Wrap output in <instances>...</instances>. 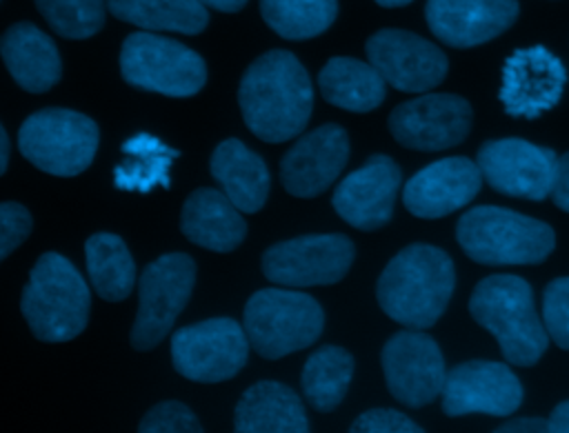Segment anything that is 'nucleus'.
Instances as JSON below:
<instances>
[{
    "instance_id": "1",
    "label": "nucleus",
    "mask_w": 569,
    "mask_h": 433,
    "mask_svg": "<svg viewBox=\"0 0 569 433\" xmlns=\"http://www.w3.org/2000/svg\"><path fill=\"white\" fill-rule=\"evenodd\" d=\"M238 104L256 138L273 144L287 142L300 135L311 118V78L291 51L271 49L244 69Z\"/></svg>"
},
{
    "instance_id": "2",
    "label": "nucleus",
    "mask_w": 569,
    "mask_h": 433,
    "mask_svg": "<svg viewBox=\"0 0 569 433\" xmlns=\"http://www.w3.org/2000/svg\"><path fill=\"white\" fill-rule=\"evenodd\" d=\"M456 286L453 260L431 244H409L382 269L376 298L380 309L407 329H429L445 313Z\"/></svg>"
},
{
    "instance_id": "3",
    "label": "nucleus",
    "mask_w": 569,
    "mask_h": 433,
    "mask_svg": "<svg viewBox=\"0 0 569 433\" xmlns=\"http://www.w3.org/2000/svg\"><path fill=\"white\" fill-rule=\"evenodd\" d=\"M469 313L496 338L509 364L531 366L549 346L531 286L518 275L496 273L480 280L469 298Z\"/></svg>"
},
{
    "instance_id": "4",
    "label": "nucleus",
    "mask_w": 569,
    "mask_h": 433,
    "mask_svg": "<svg viewBox=\"0 0 569 433\" xmlns=\"http://www.w3.org/2000/svg\"><path fill=\"white\" fill-rule=\"evenodd\" d=\"M89 306L91 293L80 271L56 251L42 253L20 298L31 333L40 342H69L84 331Z\"/></svg>"
},
{
    "instance_id": "5",
    "label": "nucleus",
    "mask_w": 569,
    "mask_h": 433,
    "mask_svg": "<svg viewBox=\"0 0 569 433\" xmlns=\"http://www.w3.org/2000/svg\"><path fill=\"white\" fill-rule=\"evenodd\" d=\"M462 251L480 264H538L556 246L553 229L536 218L502 207H473L456 224Z\"/></svg>"
},
{
    "instance_id": "6",
    "label": "nucleus",
    "mask_w": 569,
    "mask_h": 433,
    "mask_svg": "<svg viewBox=\"0 0 569 433\" xmlns=\"http://www.w3.org/2000/svg\"><path fill=\"white\" fill-rule=\"evenodd\" d=\"M242 326L260 358L278 360L311 346L320 338L325 311L309 293L260 289L244 304Z\"/></svg>"
},
{
    "instance_id": "7",
    "label": "nucleus",
    "mask_w": 569,
    "mask_h": 433,
    "mask_svg": "<svg viewBox=\"0 0 569 433\" xmlns=\"http://www.w3.org/2000/svg\"><path fill=\"white\" fill-rule=\"evenodd\" d=\"M98 124L73 109L49 107L31 113L18 131L20 153L40 171L71 178L89 169L98 151Z\"/></svg>"
},
{
    "instance_id": "8",
    "label": "nucleus",
    "mask_w": 569,
    "mask_h": 433,
    "mask_svg": "<svg viewBox=\"0 0 569 433\" xmlns=\"http://www.w3.org/2000/svg\"><path fill=\"white\" fill-rule=\"evenodd\" d=\"M120 73L127 84L169 98L196 95L207 82V64L200 53L153 31H136L124 38Z\"/></svg>"
},
{
    "instance_id": "9",
    "label": "nucleus",
    "mask_w": 569,
    "mask_h": 433,
    "mask_svg": "<svg viewBox=\"0 0 569 433\" xmlns=\"http://www.w3.org/2000/svg\"><path fill=\"white\" fill-rule=\"evenodd\" d=\"M196 282V262L180 251L164 253L142 269L138 280V313L129 333L136 351L158 346L187 306Z\"/></svg>"
},
{
    "instance_id": "10",
    "label": "nucleus",
    "mask_w": 569,
    "mask_h": 433,
    "mask_svg": "<svg viewBox=\"0 0 569 433\" xmlns=\"http://www.w3.org/2000/svg\"><path fill=\"white\" fill-rule=\"evenodd\" d=\"M249 338L240 322L211 318L178 329L171 338L173 369L202 384L224 382L242 371L249 358Z\"/></svg>"
},
{
    "instance_id": "11",
    "label": "nucleus",
    "mask_w": 569,
    "mask_h": 433,
    "mask_svg": "<svg viewBox=\"0 0 569 433\" xmlns=\"http://www.w3.org/2000/svg\"><path fill=\"white\" fill-rule=\"evenodd\" d=\"M356 258L353 242L342 233H309L271 244L262 253V273L280 286L302 289L336 284Z\"/></svg>"
},
{
    "instance_id": "12",
    "label": "nucleus",
    "mask_w": 569,
    "mask_h": 433,
    "mask_svg": "<svg viewBox=\"0 0 569 433\" xmlns=\"http://www.w3.org/2000/svg\"><path fill=\"white\" fill-rule=\"evenodd\" d=\"M380 364L387 389L400 404L420 409L442 395L447 369L431 335L418 329L393 333L382 346Z\"/></svg>"
},
{
    "instance_id": "13",
    "label": "nucleus",
    "mask_w": 569,
    "mask_h": 433,
    "mask_svg": "<svg viewBox=\"0 0 569 433\" xmlns=\"http://www.w3.org/2000/svg\"><path fill=\"white\" fill-rule=\"evenodd\" d=\"M489 187L502 195L545 200L551 195L558 155L553 149L520 140H487L476 158Z\"/></svg>"
},
{
    "instance_id": "14",
    "label": "nucleus",
    "mask_w": 569,
    "mask_h": 433,
    "mask_svg": "<svg viewBox=\"0 0 569 433\" xmlns=\"http://www.w3.org/2000/svg\"><path fill=\"white\" fill-rule=\"evenodd\" d=\"M471 104L456 93H425L398 104L389 131L407 149L442 151L460 144L471 129Z\"/></svg>"
},
{
    "instance_id": "15",
    "label": "nucleus",
    "mask_w": 569,
    "mask_h": 433,
    "mask_svg": "<svg viewBox=\"0 0 569 433\" xmlns=\"http://www.w3.org/2000/svg\"><path fill=\"white\" fill-rule=\"evenodd\" d=\"M367 60L398 91L425 93L438 87L449 69L440 47L405 29H380L369 36Z\"/></svg>"
},
{
    "instance_id": "16",
    "label": "nucleus",
    "mask_w": 569,
    "mask_h": 433,
    "mask_svg": "<svg viewBox=\"0 0 569 433\" xmlns=\"http://www.w3.org/2000/svg\"><path fill=\"white\" fill-rule=\"evenodd\" d=\"M522 404V384L516 373L491 360H469L447 371L442 411L449 417L485 413L505 417Z\"/></svg>"
},
{
    "instance_id": "17",
    "label": "nucleus",
    "mask_w": 569,
    "mask_h": 433,
    "mask_svg": "<svg viewBox=\"0 0 569 433\" xmlns=\"http://www.w3.org/2000/svg\"><path fill=\"white\" fill-rule=\"evenodd\" d=\"M565 84L567 69L560 58L536 44L516 49L505 60L498 95L509 115L533 120L560 102Z\"/></svg>"
},
{
    "instance_id": "18",
    "label": "nucleus",
    "mask_w": 569,
    "mask_h": 433,
    "mask_svg": "<svg viewBox=\"0 0 569 433\" xmlns=\"http://www.w3.org/2000/svg\"><path fill=\"white\" fill-rule=\"evenodd\" d=\"M349 160V135L340 124H320L302 133L280 160V182L296 198L327 191Z\"/></svg>"
},
{
    "instance_id": "19",
    "label": "nucleus",
    "mask_w": 569,
    "mask_h": 433,
    "mask_svg": "<svg viewBox=\"0 0 569 433\" xmlns=\"http://www.w3.org/2000/svg\"><path fill=\"white\" fill-rule=\"evenodd\" d=\"M400 182V167L389 155L376 153L338 182L331 204L347 224L376 231L391 220Z\"/></svg>"
},
{
    "instance_id": "20",
    "label": "nucleus",
    "mask_w": 569,
    "mask_h": 433,
    "mask_svg": "<svg viewBox=\"0 0 569 433\" xmlns=\"http://www.w3.org/2000/svg\"><path fill=\"white\" fill-rule=\"evenodd\" d=\"M482 180L478 162L462 155L442 158L409 178L402 202L416 218L438 220L469 204L478 195Z\"/></svg>"
},
{
    "instance_id": "21",
    "label": "nucleus",
    "mask_w": 569,
    "mask_h": 433,
    "mask_svg": "<svg viewBox=\"0 0 569 433\" xmlns=\"http://www.w3.org/2000/svg\"><path fill=\"white\" fill-rule=\"evenodd\" d=\"M518 0H427L431 33L456 49L485 44L505 33L518 18Z\"/></svg>"
},
{
    "instance_id": "22",
    "label": "nucleus",
    "mask_w": 569,
    "mask_h": 433,
    "mask_svg": "<svg viewBox=\"0 0 569 433\" xmlns=\"http://www.w3.org/2000/svg\"><path fill=\"white\" fill-rule=\"evenodd\" d=\"M184 238L202 249L229 253L238 249L247 235L242 211L218 189H196L187 195L180 215Z\"/></svg>"
},
{
    "instance_id": "23",
    "label": "nucleus",
    "mask_w": 569,
    "mask_h": 433,
    "mask_svg": "<svg viewBox=\"0 0 569 433\" xmlns=\"http://www.w3.org/2000/svg\"><path fill=\"white\" fill-rule=\"evenodd\" d=\"M233 433H311L300 395L282 382L251 384L233 411Z\"/></svg>"
},
{
    "instance_id": "24",
    "label": "nucleus",
    "mask_w": 569,
    "mask_h": 433,
    "mask_svg": "<svg viewBox=\"0 0 569 433\" xmlns=\"http://www.w3.org/2000/svg\"><path fill=\"white\" fill-rule=\"evenodd\" d=\"M0 51L11 78L29 93L49 91L62 75L58 47L31 22L11 24L2 36Z\"/></svg>"
},
{
    "instance_id": "25",
    "label": "nucleus",
    "mask_w": 569,
    "mask_h": 433,
    "mask_svg": "<svg viewBox=\"0 0 569 433\" xmlns=\"http://www.w3.org/2000/svg\"><path fill=\"white\" fill-rule=\"evenodd\" d=\"M209 169L224 195L242 213H256L264 207L269 195V171L264 160L242 140H222L213 149Z\"/></svg>"
},
{
    "instance_id": "26",
    "label": "nucleus",
    "mask_w": 569,
    "mask_h": 433,
    "mask_svg": "<svg viewBox=\"0 0 569 433\" xmlns=\"http://www.w3.org/2000/svg\"><path fill=\"white\" fill-rule=\"evenodd\" d=\"M318 87L329 104L353 113L373 111L387 93V82L376 67L349 56L329 58L320 69Z\"/></svg>"
},
{
    "instance_id": "27",
    "label": "nucleus",
    "mask_w": 569,
    "mask_h": 433,
    "mask_svg": "<svg viewBox=\"0 0 569 433\" xmlns=\"http://www.w3.org/2000/svg\"><path fill=\"white\" fill-rule=\"evenodd\" d=\"M113 18L136 24L142 31L200 33L209 22L207 4L200 0H107Z\"/></svg>"
},
{
    "instance_id": "28",
    "label": "nucleus",
    "mask_w": 569,
    "mask_h": 433,
    "mask_svg": "<svg viewBox=\"0 0 569 433\" xmlns=\"http://www.w3.org/2000/svg\"><path fill=\"white\" fill-rule=\"evenodd\" d=\"M87 271L93 291L107 302L124 300L136 284V262L116 233H93L84 242Z\"/></svg>"
},
{
    "instance_id": "29",
    "label": "nucleus",
    "mask_w": 569,
    "mask_h": 433,
    "mask_svg": "<svg viewBox=\"0 0 569 433\" xmlns=\"http://www.w3.org/2000/svg\"><path fill=\"white\" fill-rule=\"evenodd\" d=\"M353 377V355L336 344L316 349L300 373L305 400L320 413L333 411L347 395Z\"/></svg>"
},
{
    "instance_id": "30",
    "label": "nucleus",
    "mask_w": 569,
    "mask_h": 433,
    "mask_svg": "<svg viewBox=\"0 0 569 433\" xmlns=\"http://www.w3.org/2000/svg\"><path fill=\"white\" fill-rule=\"evenodd\" d=\"M260 13L280 38L309 40L333 24L338 0H260Z\"/></svg>"
},
{
    "instance_id": "31",
    "label": "nucleus",
    "mask_w": 569,
    "mask_h": 433,
    "mask_svg": "<svg viewBox=\"0 0 569 433\" xmlns=\"http://www.w3.org/2000/svg\"><path fill=\"white\" fill-rule=\"evenodd\" d=\"M47 24L62 38L84 40L104 24V0H36Z\"/></svg>"
},
{
    "instance_id": "32",
    "label": "nucleus",
    "mask_w": 569,
    "mask_h": 433,
    "mask_svg": "<svg viewBox=\"0 0 569 433\" xmlns=\"http://www.w3.org/2000/svg\"><path fill=\"white\" fill-rule=\"evenodd\" d=\"M138 433H204L198 415L178 400L153 404L140 420Z\"/></svg>"
},
{
    "instance_id": "33",
    "label": "nucleus",
    "mask_w": 569,
    "mask_h": 433,
    "mask_svg": "<svg viewBox=\"0 0 569 433\" xmlns=\"http://www.w3.org/2000/svg\"><path fill=\"white\" fill-rule=\"evenodd\" d=\"M542 322L549 340L569 349V275L556 278L542 293Z\"/></svg>"
},
{
    "instance_id": "34",
    "label": "nucleus",
    "mask_w": 569,
    "mask_h": 433,
    "mask_svg": "<svg viewBox=\"0 0 569 433\" xmlns=\"http://www.w3.org/2000/svg\"><path fill=\"white\" fill-rule=\"evenodd\" d=\"M347 433H425L409 415L396 409L378 406L360 413Z\"/></svg>"
},
{
    "instance_id": "35",
    "label": "nucleus",
    "mask_w": 569,
    "mask_h": 433,
    "mask_svg": "<svg viewBox=\"0 0 569 433\" xmlns=\"http://www.w3.org/2000/svg\"><path fill=\"white\" fill-rule=\"evenodd\" d=\"M31 213L18 202H2L0 204V258H9L13 249H18L29 231H31Z\"/></svg>"
},
{
    "instance_id": "36",
    "label": "nucleus",
    "mask_w": 569,
    "mask_h": 433,
    "mask_svg": "<svg viewBox=\"0 0 569 433\" xmlns=\"http://www.w3.org/2000/svg\"><path fill=\"white\" fill-rule=\"evenodd\" d=\"M551 200L558 209L569 213V151L558 158L556 178H553V187H551Z\"/></svg>"
},
{
    "instance_id": "37",
    "label": "nucleus",
    "mask_w": 569,
    "mask_h": 433,
    "mask_svg": "<svg viewBox=\"0 0 569 433\" xmlns=\"http://www.w3.org/2000/svg\"><path fill=\"white\" fill-rule=\"evenodd\" d=\"M493 433H549L547 420L540 417H516L498 426Z\"/></svg>"
},
{
    "instance_id": "38",
    "label": "nucleus",
    "mask_w": 569,
    "mask_h": 433,
    "mask_svg": "<svg viewBox=\"0 0 569 433\" xmlns=\"http://www.w3.org/2000/svg\"><path fill=\"white\" fill-rule=\"evenodd\" d=\"M547 426H549V433H569V400L560 402L549 420H547Z\"/></svg>"
},
{
    "instance_id": "39",
    "label": "nucleus",
    "mask_w": 569,
    "mask_h": 433,
    "mask_svg": "<svg viewBox=\"0 0 569 433\" xmlns=\"http://www.w3.org/2000/svg\"><path fill=\"white\" fill-rule=\"evenodd\" d=\"M200 2L216 9V11H224V13L240 11L247 4V0H200Z\"/></svg>"
},
{
    "instance_id": "40",
    "label": "nucleus",
    "mask_w": 569,
    "mask_h": 433,
    "mask_svg": "<svg viewBox=\"0 0 569 433\" xmlns=\"http://www.w3.org/2000/svg\"><path fill=\"white\" fill-rule=\"evenodd\" d=\"M0 151H2V160H0V173H7L9 167V153H11V142H9V133L4 127H0Z\"/></svg>"
},
{
    "instance_id": "41",
    "label": "nucleus",
    "mask_w": 569,
    "mask_h": 433,
    "mask_svg": "<svg viewBox=\"0 0 569 433\" xmlns=\"http://www.w3.org/2000/svg\"><path fill=\"white\" fill-rule=\"evenodd\" d=\"M380 7H405V4H409V2H413V0H376Z\"/></svg>"
}]
</instances>
